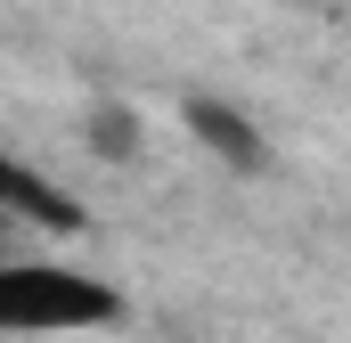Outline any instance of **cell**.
Listing matches in <instances>:
<instances>
[{"mask_svg":"<svg viewBox=\"0 0 351 343\" xmlns=\"http://www.w3.org/2000/svg\"><path fill=\"white\" fill-rule=\"evenodd\" d=\"M123 294L66 261H0V327L8 335H74V327H114Z\"/></svg>","mask_w":351,"mask_h":343,"instance_id":"1","label":"cell"},{"mask_svg":"<svg viewBox=\"0 0 351 343\" xmlns=\"http://www.w3.org/2000/svg\"><path fill=\"white\" fill-rule=\"evenodd\" d=\"M180 115H188V131H196V139H204V147H213V156H221L229 172H245V180H254V172L269 164L262 131H254V123H245V115H237L229 98H188Z\"/></svg>","mask_w":351,"mask_h":343,"instance_id":"2","label":"cell"},{"mask_svg":"<svg viewBox=\"0 0 351 343\" xmlns=\"http://www.w3.org/2000/svg\"><path fill=\"white\" fill-rule=\"evenodd\" d=\"M0 261H16V237H8V221H0Z\"/></svg>","mask_w":351,"mask_h":343,"instance_id":"5","label":"cell"},{"mask_svg":"<svg viewBox=\"0 0 351 343\" xmlns=\"http://www.w3.org/2000/svg\"><path fill=\"white\" fill-rule=\"evenodd\" d=\"M0 213L8 221H33V229H82V204L66 188H49L41 172H25L16 156H0Z\"/></svg>","mask_w":351,"mask_h":343,"instance_id":"3","label":"cell"},{"mask_svg":"<svg viewBox=\"0 0 351 343\" xmlns=\"http://www.w3.org/2000/svg\"><path fill=\"white\" fill-rule=\"evenodd\" d=\"M139 147H147V131H139V115H131V106H90V156L131 164Z\"/></svg>","mask_w":351,"mask_h":343,"instance_id":"4","label":"cell"}]
</instances>
